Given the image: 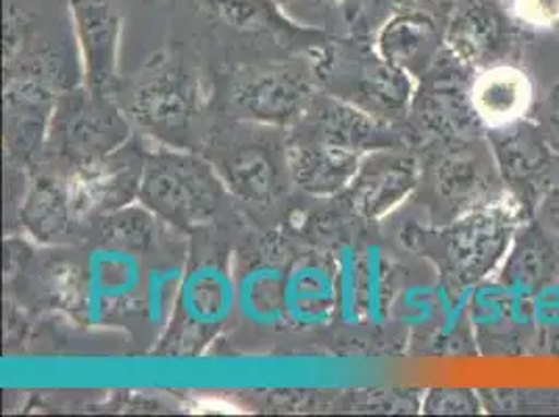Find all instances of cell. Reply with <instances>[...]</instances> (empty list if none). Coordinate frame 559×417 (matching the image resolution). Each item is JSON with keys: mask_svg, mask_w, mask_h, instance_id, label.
Listing matches in <instances>:
<instances>
[{"mask_svg": "<svg viewBox=\"0 0 559 417\" xmlns=\"http://www.w3.org/2000/svg\"><path fill=\"white\" fill-rule=\"evenodd\" d=\"M75 215L71 186L57 178L43 176L36 180L24 207L27 230L40 240H52L70 228Z\"/></svg>", "mask_w": 559, "mask_h": 417, "instance_id": "obj_18", "label": "cell"}, {"mask_svg": "<svg viewBox=\"0 0 559 417\" xmlns=\"http://www.w3.org/2000/svg\"><path fill=\"white\" fill-rule=\"evenodd\" d=\"M499 162L503 163V174L513 178H524L533 174L540 165V146H536L535 140L526 142V136H513L508 144L503 140V148L499 151Z\"/></svg>", "mask_w": 559, "mask_h": 417, "instance_id": "obj_28", "label": "cell"}, {"mask_svg": "<svg viewBox=\"0 0 559 417\" xmlns=\"http://www.w3.org/2000/svg\"><path fill=\"white\" fill-rule=\"evenodd\" d=\"M336 315L347 325H357L364 315V272L361 255L355 249H343L336 263Z\"/></svg>", "mask_w": 559, "mask_h": 417, "instance_id": "obj_24", "label": "cell"}, {"mask_svg": "<svg viewBox=\"0 0 559 417\" xmlns=\"http://www.w3.org/2000/svg\"><path fill=\"white\" fill-rule=\"evenodd\" d=\"M109 103L94 98L93 103H68L57 119V130L61 136L63 148L82 159L98 162L114 153L123 142L128 130L119 117L107 111Z\"/></svg>", "mask_w": 559, "mask_h": 417, "instance_id": "obj_13", "label": "cell"}, {"mask_svg": "<svg viewBox=\"0 0 559 417\" xmlns=\"http://www.w3.org/2000/svg\"><path fill=\"white\" fill-rule=\"evenodd\" d=\"M554 139L558 140L559 144V114L554 116Z\"/></svg>", "mask_w": 559, "mask_h": 417, "instance_id": "obj_30", "label": "cell"}, {"mask_svg": "<svg viewBox=\"0 0 559 417\" xmlns=\"http://www.w3.org/2000/svg\"><path fill=\"white\" fill-rule=\"evenodd\" d=\"M513 20L531 29L559 27V0H512Z\"/></svg>", "mask_w": 559, "mask_h": 417, "instance_id": "obj_29", "label": "cell"}, {"mask_svg": "<svg viewBox=\"0 0 559 417\" xmlns=\"http://www.w3.org/2000/svg\"><path fill=\"white\" fill-rule=\"evenodd\" d=\"M455 0H409L378 32V57L409 73L430 70L444 45Z\"/></svg>", "mask_w": 559, "mask_h": 417, "instance_id": "obj_4", "label": "cell"}, {"mask_svg": "<svg viewBox=\"0 0 559 417\" xmlns=\"http://www.w3.org/2000/svg\"><path fill=\"white\" fill-rule=\"evenodd\" d=\"M236 309V282L219 261H201L182 278L171 311L167 350L197 353Z\"/></svg>", "mask_w": 559, "mask_h": 417, "instance_id": "obj_3", "label": "cell"}, {"mask_svg": "<svg viewBox=\"0 0 559 417\" xmlns=\"http://www.w3.org/2000/svg\"><path fill=\"white\" fill-rule=\"evenodd\" d=\"M234 107L261 123L286 126L301 116L309 103V86L290 70L257 71L233 91Z\"/></svg>", "mask_w": 559, "mask_h": 417, "instance_id": "obj_10", "label": "cell"}, {"mask_svg": "<svg viewBox=\"0 0 559 417\" xmlns=\"http://www.w3.org/2000/svg\"><path fill=\"white\" fill-rule=\"evenodd\" d=\"M334 2H357V0H334Z\"/></svg>", "mask_w": 559, "mask_h": 417, "instance_id": "obj_31", "label": "cell"}, {"mask_svg": "<svg viewBox=\"0 0 559 417\" xmlns=\"http://www.w3.org/2000/svg\"><path fill=\"white\" fill-rule=\"evenodd\" d=\"M412 73L384 61L382 57L359 78V96L373 116H399L414 98Z\"/></svg>", "mask_w": 559, "mask_h": 417, "instance_id": "obj_21", "label": "cell"}, {"mask_svg": "<svg viewBox=\"0 0 559 417\" xmlns=\"http://www.w3.org/2000/svg\"><path fill=\"white\" fill-rule=\"evenodd\" d=\"M140 203L167 224L194 230L210 222L224 199V180L210 163L180 153L148 157L139 184Z\"/></svg>", "mask_w": 559, "mask_h": 417, "instance_id": "obj_1", "label": "cell"}, {"mask_svg": "<svg viewBox=\"0 0 559 417\" xmlns=\"http://www.w3.org/2000/svg\"><path fill=\"white\" fill-rule=\"evenodd\" d=\"M70 11L91 96L109 103L117 86V48L123 22L119 7L116 0H70Z\"/></svg>", "mask_w": 559, "mask_h": 417, "instance_id": "obj_5", "label": "cell"}, {"mask_svg": "<svg viewBox=\"0 0 559 417\" xmlns=\"http://www.w3.org/2000/svg\"><path fill=\"white\" fill-rule=\"evenodd\" d=\"M520 219V203L512 196H501L462 213L441 234L447 274L462 286L487 278L508 255Z\"/></svg>", "mask_w": 559, "mask_h": 417, "instance_id": "obj_2", "label": "cell"}, {"mask_svg": "<svg viewBox=\"0 0 559 417\" xmlns=\"http://www.w3.org/2000/svg\"><path fill=\"white\" fill-rule=\"evenodd\" d=\"M222 180L236 196L265 203L276 192V165L261 146H240L224 159Z\"/></svg>", "mask_w": 559, "mask_h": 417, "instance_id": "obj_20", "label": "cell"}, {"mask_svg": "<svg viewBox=\"0 0 559 417\" xmlns=\"http://www.w3.org/2000/svg\"><path fill=\"white\" fill-rule=\"evenodd\" d=\"M435 186L437 194H441L443 201L451 207L464 208L466 213L469 208L485 205L489 178L478 157L469 151L460 148L444 155L443 162L437 165Z\"/></svg>", "mask_w": 559, "mask_h": 417, "instance_id": "obj_19", "label": "cell"}, {"mask_svg": "<svg viewBox=\"0 0 559 417\" xmlns=\"http://www.w3.org/2000/svg\"><path fill=\"white\" fill-rule=\"evenodd\" d=\"M157 215L144 207H121L103 219L100 240L103 245L117 247L144 255L155 238Z\"/></svg>", "mask_w": 559, "mask_h": 417, "instance_id": "obj_23", "label": "cell"}, {"mask_svg": "<svg viewBox=\"0 0 559 417\" xmlns=\"http://www.w3.org/2000/svg\"><path fill=\"white\" fill-rule=\"evenodd\" d=\"M508 43V20L495 0H455L444 48L467 70L490 68Z\"/></svg>", "mask_w": 559, "mask_h": 417, "instance_id": "obj_6", "label": "cell"}, {"mask_svg": "<svg viewBox=\"0 0 559 417\" xmlns=\"http://www.w3.org/2000/svg\"><path fill=\"white\" fill-rule=\"evenodd\" d=\"M197 111V93L187 75L174 63H157L144 71L132 93V114L153 132L174 134L185 130Z\"/></svg>", "mask_w": 559, "mask_h": 417, "instance_id": "obj_7", "label": "cell"}, {"mask_svg": "<svg viewBox=\"0 0 559 417\" xmlns=\"http://www.w3.org/2000/svg\"><path fill=\"white\" fill-rule=\"evenodd\" d=\"M480 409L476 394L466 389H435L424 401L426 414L441 416H469Z\"/></svg>", "mask_w": 559, "mask_h": 417, "instance_id": "obj_27", "label": "cell"}, {"mask_svg": "<svg viewBox=\"0 0 559 417\" xmlns=\"http://www.w3.org/2000/svg\"><path fill=\"white\" fill-rule=\"evenodd\" d=\"M559 247L554 238L538 230H528L515 242L503 274L524 284H543L558 274Z\"/></svg>", "mask_w": 559, "mask_h": 417, "instance_id": "obj_22", "label": "cell"}, {"mask_svg": "<svg viewBox=\"0 0 559 417\" xmlns=\"http://www.w3.org/2000/svg\"><path fill=\"white\" fill-rule=\"evenodd\" d=\"M418 182V163L412 157L373 153L361 162L350 182V205L368 219L384 217L416 190Z\"/></svg>", "mask_w": 559, "mask_h": 417, "instance_id": "obj_9", "label": "cell"}, {"mask_svg": "<svg viewBox=\"0 0 559 417\" xmlns=\"http://www.w3.org/2000/svg\"><path fill=\"white\" fill-rule=\"evenodd\" d=\"M316 142L336 146L350 153H366L386 148V130L378 117L355 109L345 103H324L322 109L313 117Z\"/></svg>", "mask_w": 559, "mask_h": 417, "instance_id": "obj_16", "label": "cell"}, {"mask_svg": "<svg viewBox=\"0 0 559 417\" xmlns=\"http://www.w3.org/2000/svg\"><path fill=\"white\" fill-rule=\"evenodd\" d=\"M357 153L328 144H307L290 151L288 165L295 184L316 196H330L349 188L359 171Z\"/></svg>", "mask_w": 559, "mask_h": 417, "instance_id": "obj_14", "label": "cell"}, {"mask_svg": "<svg viewBox=\"0 0 559 417\" xmlns=\"http://www.w3.org/2000/svg\"><path fill=\"white\" fill-rule=\"evenodd\" d=\"M338 307L336 267L318 257L301 259L288 270L286 315L288 324L301 330L324 327Z\"/></svg>", "mask_w": 559, "mask_h": 417, "instance_id": "obj_12", "label": "cell"}, {"mask_svg": "<svg viewBox=\"0 0 559 417\" xmlns=\"http://www.w3.org/2000/svg\"><path fill=\"white\" fill-rule=\"evenodd\" d=\"M286 278L274 263H253L236 279V309L257 327H280L288 324L286 315Z\"/></svg>", "mask_w": 559, "mask_h": 417, "instance_id": "obj_15", "label": "cell"}, {"mask_svg": "<svg viewBox=\"0 0 559 417\" xmlns=\"http://www.w3.org/2000/svg\"><path fill=\"white\" fill-rule=\"evenodd\" d=\"M472 109L492 130L518 126L533 105L531 78L513 65L495 63L480 71L469 86Z\"/></svg>", "mask_w": 559, "mask_h": 417, "instance_id": "obj_11", "label": "cell"}, {"mask_svg": "<svg viewBox=\"0 0 559 417\" xmlns=\"http://www.w3.org/2000/svg\"><path fill=\"white\" fill-rule=\"evenodd\" d=\"M215 24L238 34L293 38L301 29L293 24L274 0H190Z\"/></svg>", "mask_w": 559, "mask_h": 417, "instance_id": "obj_17", "label": "cell"}, {"mask_svg": "<svg viewBox=\"0 0 559 417\" xmlns=\"http://www.w3.org/2000/svg\"><path fill=\"white\" fill-rule=\"evenodd\" d=\"M364 272V315L370 324H382L384 307H386V282H384V261L376 247H368L361 255Z\"/></svg>", "mask_w": 559, "mask_h": 417, "instance_id": "obj_26", "label": "cell"}, {"mask_svg": "<svg viewBox=\"0 0 559 417\" xmlns=\"http://www.w3.org/2000/svg\"><path fill=\"white\" fill-rule=\"evenodd\" d=\"M182 284L180 270L176 267H164L153 270L146 282H144V299H146V311L153 324H162L169 318V309H174L178 290Z\"/></svg>", "mask_w": 559, "mask_h": 417, "instance_id": "obj_25", "label": "cell"}, {"mask_svg": "<svg viewBox=\"0 0 559 417\" xmlns=\"http://www.w3.org/2000/svg\"><path fill=\"white\" fill-rule=\"evenodd\" d=\"M139 253L109 245L94 249L84 272V301L93 320H103L144 293Z\"/></svg>", "mask_w": 559, "mask_h": 417, "instance_id": "obj_8", "label": "cell"}]
</instances>
